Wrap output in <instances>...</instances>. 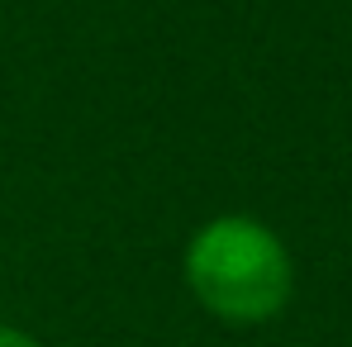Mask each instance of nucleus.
Returning <instances> with one entry per match:
<instances>
[{
  "instance_id": "obj_2",
  "label": "nucleus",
  "mask_w": 352,
  "mask_h": 347,
  "mask_svg": "<svg viewBox=\"0 0 352 347\" xmlns=\"http://www.w3.org/2000/svg\"><path fill=\"white\" fill-rule=\"evenodd\" d=\"M0 347H43L34 333H24V328H14V324H0Z\"/></svg>"
},
{
  "instance_id": "obj_1",
  "label": "nucleus",
  "mask_w": 352,
  "mask_h": 347,
  "mask_svg": "<svg viewBox=\"0 0 352 347\" xmlns=\"http://www.w3.org/2000/svg\"><path fill=\"white\" fill-rule=\"evenodd\" d=\"M181 281L210 319L257 328L286 314L295 295V262L272 224L252 214H214L186 238Z\"/></svg>"
}]
</instances>
